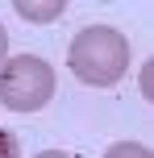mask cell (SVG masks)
<instances>
[{"instance_id":"cell-4","label":"cell","mask_w":154,"mask_h":158,"mask_svg":"<svg viewBox=\"0 0 154 158\" xmlns=\"http://www.w3.org/2000/svg\"><path fill=\"white\" fill-rule=\"evenodd\" d=\"M104 158H154V154H150V146H142V142H113L104 150Z\"/></svg>"},{"instance_id":"cell-1","label":"cell","mask_w":154,"mask_h":158,"mask_svg":"<svg viewBox=\"0 0 154 158\" xmlns=\"http://www.w3.org/2000/svg\"><path fill=\"white\" fill-rule=\"evenodd\" d=\"M67 63H71L75 79H83L88 87H113L129 71V42L113 25H88L75 33Z\"/></svg>"},{"instance_id":"cell-2","label":"cell","mask_w":154,"mask_h":158,"mask_svg":"<svg viewBox=\"0 0 154 158\" xmlns=\"http://www.w3.org/2000/svg\"><path fill=\"white\" fill-rule=\"evenodd\" d=\"M54 96V67L38 54L4 58L0 67V104L13 112H38Z\"/></svg>"},{"instance_id":"cell-6","label":"cell","mask_w":154,"mask_h":158,"mask_svg":"<svg viewBox=\"0 0 154 158\" xmlns=\"http://www.w3.org/2000/svg\"><path fill=\"white\" fill-rule=\"evenodd\" d=\"M33 158H75V154H67V150H42V154H33Z\"/></svg>"},{"instance_id":"cell-7","label":"cell","mask_w":154,"mask_h":158,"mask_svg":"<svg viewBox=\"0 0 154 158\" xmlns=\"http://www.w3.org/2000/svg\"><path fill=\"white\" fill-rule=\"evenodd\" d=\"M4 54H8V33H4V25H0V67H4Z\"/></svg>"},{"instance_id":"cell-3","label":"cell","mask_w":154,"mask_h":158,"mask_svg":"<svg viewBox=\"0 0 154 158\" xmlns=\"http://www.w3.org/2000/svg\"><path fill=\"white\" fill-rule=\"evenodd\" d=\"M17 17H25V21H58V17L67 13L63 0H17Z\"/></svg>"},{"instance_id":"cell-5","label":"cell","mask_w":154,"mask_h":158,"mask_svg":"<svg viewBox=\"0 0 154 158\" xmlns=\"http://www.w3.org/2000/svg\"><path fill=\"white\" fill-rule=\"evenodd\" d=\"M0 158H21V146L8 129H0Z\"/></svg>"}]
</instances>
